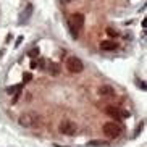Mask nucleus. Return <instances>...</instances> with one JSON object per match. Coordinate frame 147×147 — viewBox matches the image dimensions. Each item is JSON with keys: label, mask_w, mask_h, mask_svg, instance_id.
<instances>
[{"label": "nucleus", "mask_w": 147, "mask_h": 147, "mask_svg": "<svg viewBox=\"0 0 147 147\" xmlns=\"http://www.w3.org/2000/svg\"><path fill=\"white\" fill-rule=\"evenodd\" d=\"M39 115L36 112H26V113H23L21 117H20V125L23 126V128H34V126L39 125Z\"/></svg>", "instance_id": "1"}, {"label": "nucleus", "mask_w": 147, "mask_h": 147, "mask_svg": "<svg viewBox=\"0 0 147 147\" xmlns=\"http://www.w3.org/2000/svg\"><path fill=\"white\" fill-rule=\"evenodd\" d=\"M58 129L65 136H74V134L78 133V125L71 120H63L60 123V126H58Z\"/></svg>", "instance_id": "2"}, {"label": "nucleus", "mask_w": 147, "mask_h": 147, "mask_svg": "<svg viewBox=\"0 0 147 147\" xmlns=\"http://www.w3.org/2000/svg\"><path fill=\"white\" fill-rule=\"evenodd\" d=\"M102 131H104V134L107 136V138L115 139L117 136H120L121 126L117 125V123H113V121H108V123H105V125L102 126Z\"/></svg>", "instance_id": "3"}, {"label": "nucleus", "mask_w": 147, "mask_h": 147, "mask_svg": "<svg viewBox=\"0 0 147 147\" xmlns=\"http://www.w3.org/2000/svg\"><path fill=\"white\" fill-rule=\"evenodd\" d=\"M66 69L69 73H81L84 69V63L79 60L78 57H68L66 58Z\"/></svg>", "instance_id": "4"}, {"label": "nucleus", "mask_w": 147, "mask_h": 147, "mask_svg": "<svg viewBox=\"0 0 147 147\" xmlns=\"http://www.w3.org/2000/svg\"><path fill=\"white\" fill-rule=\"evenodd\" d=\"M105 113H107L108 117L115 118V120H123V118L129 117V113H128V112L121 110V108H117V107H112V105H108V107L105 108Z\"/></svg>", "instance_id": "5"}, {"label": "nucleus", "mask_w": 147, "mask_h": 147, "mask_svg": "<svg viewBox=\"0 0 147 147\" xmlns=\"http://www.w3.org/2000/svg\"><path fill=\"white\" fill-rule=\"evenodd\" d=\"M71 24H74V26L78 28V29H81L82 26H84V15H81V13H74L73 16L68 20Z\"/></svg>", "instance_id": "6"}, {"label": "nucleus", "mask_w": 147, "mask_h": 147, "mask_svg": "<svg viewBox=\"0 0 147 147\" xmlns=\"http://www.w3.org/2000/svg\"><path fill=\"white\" fill-rule=\"evenodd\" d=\"M99 95H102V97H113L115 89L112 86H108V84H104V86L99 87Z\"/></svg>", "instance_id": "7"}, {"label": "nucleus", "mask_w": 147, "mask_h": 147, "mask_svg": "<svg viewBox=\"0 0 147 147\" xmlns=\"http://www.w3.org/2000/svg\"><path fill=\"white\" fill-rule=\"evenodd\" d=\"M117 47H118V44L113 42V40H102V42H100V49H102V50H107V52H112V50H115Z\"/></svg>", "instance_id": "8"}, {"label": "nucleus", "mask_w": 147, "mask_h": 147, "mask_svg": "<svg viewBox=\"0 0 147 147\" xmlns=\"http://www.w3.org/2000/svg\"><path fill=\"white\" fill-rule=\"evenodd\" d=\"M47 71L52 74V76H58V74H60V65L55 63V61H50L49 66H47Z\"/></svg>", "instance_id": "9"}, {"label": "nucleus", "mask_w": 147, "mask_h": 147, "mask_svg": "<svg viewBox=\"0 0 147 147\" xmlns=\"http://www.w3.org/2000/svg\"><path fill=\"white\" fill-rule=\"evenodd\" d=\"M66 24H68V29H69V34H71V37H73V39H78V36H79L78 28L74 26V24H71L69 21H66Z\"/></svg>", "instance_id": "10"}, {"label": "nucleus", "mask_w": 147, "mask_h": 147, "mask_svg": "<svg viewBox=\"0 0 147 147\" xmlns=\"http://www.w3.org/2000/svg\"><path fill=\"white\" fill-rule=\"evenodd\" d=\"M31 13H32V5H28L26 7V10L23 11V15H21V23H24V21H28L29 20V16H31Z\"/></svg>", "instance_id": "11"}, {"label": "nucleus", "mask_w": 147, "mask_h": 147, "mask_svg": "<svg viewBox=\"0 0 147 147\" xmlns=\"http://www.w3.org/2000/svg\"><path fill=\"white\" fill-rule=\"evenodd\" d=\"M28 55H29L31 58H36V57H39V55H40V50H39V47H36V49H31Z\"/></svg>", "instance_id": "12"}, {"label": "nucleus", "mask_w": 147, "mask_h": 147, "mask_svg": "<svg viewBox=\"0 0 147 147\" xmlns=\"http://www.w3.org/2000/svg\"><path fill=\"white\" fill-rule=\"evenodd\" d=\"M94 146H107V142H105V141H91V142H89V147H94Z\"/></svg>", "instance_id": "13"}, {"label": "nucleus", "mask_w": 147, "mask_h": 147, "mask_svg": "<svg viewBox=\"0 0 147 147\" xmlns=\"http://www.w3.org/2000/svg\"><path fill=\"white\" fill-rule=\"evenodd\" d=\"M21 84H20V86H13V87H8V89H7V91H8L10 92V94H11V92H20V91H21Z\"/></svg>", "instance_id": "14"}, {"label": "nucleus", "mask_w": 147, "mask_h": 147, "mask_svg": "<svg viewBox=\"0 0 147 147\" xmlns=\"http://www.w3.org/2000/svg\"><path fill=\"white\" fill-rule=\"evenodd\" d=\"M107 34L110 36V37H117L118 36V32L115 29H112V28H107Z\"/></svg>", "instance_id": "15"}, {"label": "nucleus", "mask_w": 147, "mask_h": 147, "mask_svg": "<svg viewBox=\"0 0 147 147\" xmlns=\"http://www.w3.org/2000/svg\"><path fill=\"white\" fill-rule=\"evenodd\" d=\"M31 79H32V74H31V73H24V74H23V82H29Z\"/></svg>", "instance_id": "16"}, {"label": "nucleus", "mask_w": 147, "mask_h": 147, "mask_svg": "<svg viewBox=\"0 0 147 147\" xmlns=\"http://www.w3.org/2000/svg\"><path fill=\"white\" fill-rule=\"evenodd\" d=\"M21 42H23V37L20 36V37L16 39V44H15V47H20V44H21Z\"/></svg>", "instance_id": "17"}, {"label": "nucleus", "mask_w": 147, "mask_h": 147, "mask_svg": "<svg viewBox=\"0 0 147 147\" xmlns=\"http://www.w3.org/2000/svg\"><path fill=\"white\" fill-rule=\"evenodd\" d=\"M36 66H37V61L32 60V61H31V68H36Z\"/></svg>", "instance_id": "18"}, {"label": "nucleus", "mask_w": 147, "mask_h": 147, "mask_svg": "<svg viewBox=\"0 0 147 147\" xmlns=\"http://www.w3.org/2000/svg\"><path fill=\"white\" fill-rule=\"evenodd\" d=\"M65 2H74V0H65Z\"/></svg>", "instance_id": "19"}, {"label": "nucleus", "mask_w": 147, "mask_h": 147, "mask_svg": "<svg viewBox=\"0 0 147 147\" xmlns=\"http://www.w3.org/2000/svg\"><path fill=\"white\" fill-rule=\"evenodd\" d=\"M55 147H61V146H55Z\"/></svg>", "instance_id": "20"}]
</instances>
